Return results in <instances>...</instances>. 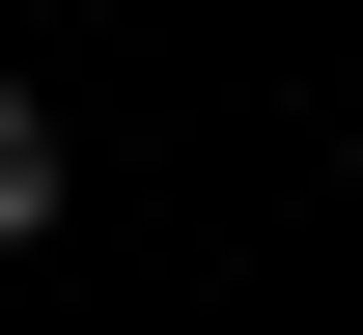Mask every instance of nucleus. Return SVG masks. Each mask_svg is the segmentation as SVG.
<instances>
[{"label": "nucleus", "mask_w": 363, "mask_h": 335, "mask_svg": "<svg viewBox=\"0 0 363 335\" xmlns=\"http://www.w3.org/2000/svg\"><path fill=\"white\" fill-rule=\"evenodd\" d=\"M28 224H56V112L0 84V251H28Z\"/></svg>", "instance_id": "f257e3e1"}]
</instances>
